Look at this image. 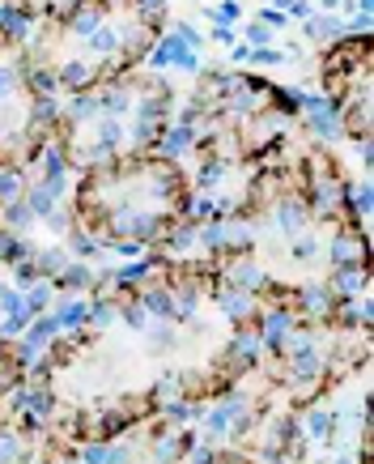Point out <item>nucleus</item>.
Masks as SVG:
<instances>
[{
	"instance_id": "f257e3e1",
	"label": "nucleus",
	"mask_w": 374,
	"mask_h": 464,
	"mask_svg": "<svg viewBox=\"0 0 374 464\" xmlns=\"http://www.w3.org/2000/svg\"><path fill=\"white\" fill-rule=\"evenodd\" d=\"M298 328V316L289 311V307H268V311H260V345L264 350H272V354H281L286 350V337Z\"/></svg>"
},
{
	"instance_id": "f03ea898",
	"label": "nucleus",
	"mask_w": 374,
	"mask_h": 464,
	"mask_svg": "<svg viewBox=\"0 0 374 464\" xmlns=\"http://www.w3.org/2000/svg\"><path fill=\"white\" fill-rule=\"evenodd\" d=\"M149 64L154 69H179V72H200V52L192 47H183L175 35H162L154 55H149Z\"/></svg>"
},
{
	"instance_id": "7ed1b4c3",
	"label": "nucleus",
	"mask_w": 374,
	"mask_h": 464,
	"mask_svg": "<svg viewBox=\"0 0 374 464\" xmlns=\"http://www.w3.org/2000/svg\"><path fill=\"white\" fill-rule=\"evenodd\" d=\"M328 260H332V268H353V265L366 268V234L337 231L332 234V248H328Z\"/></svg>"
},
{
	"instance_id": "20e7f679",
	"label": "nucleus",
	"mask_w": 374,
	"mask_h": 464,
	"mask_svg": "<svg viewBox=\"0 0 374 464\" xmlns=\"http://www.w3.org/2000/svg\"><path fill=\"white\" fill-rule=\"evenodd\" d=\"M272 226L286 234V239L303 234L306 226H311V205H306V200H298V197L277 200V209H272Z\"/></svg>"
},
{
	"instance_id": "39448f33",
	"label": "nucleus",
	"mask_w": 374,
	"mask_h": 464,
	"mask_svg": "<svg viewBox=\"0 0 374 464\" xmlns=\"http://www.w3.org/2000/svg\"><path fill=\"white\" fill-rule=\"evenodd\" d=\"M226 286L243 290V294H260V290H272V277H268V273L255 265V260H243V256H234L230 273H226Z\"/></svg>"
},
{
	"instance_id": "423d86ee",
	"label": "nucleus",
	"mask_w": 374,
	"mask_h": 464,
	"mask_svg": "<svg viewBox=\"0 0 374 464\" xmlns=\"http://www.w3.org/2000/svg\"><path fill=\"white\" fill-rule=\"evenodd\" d=\"M55 333H60V324H55L52 311H43V316H35V320L26 324V341H21V350H18V354H21V358H35L38 350H47V345H52Z\"/></svg>"
},
{
	"instance_id": "0eeeda50",
	"label": "nucleus",
	"mask_w": 374,
	"mask_h": 464,
	"mask_svg": "<svg viewBox=\"0 0 374 464\" xmlns=\"http://www.w3.org/2000/svg\"><path fill=\"white\" fill-rule=\"evenodd\" d=\"M298 426H303V439H311V443H332V434H337V413L311 405V409L298 418Z\"/></svg>"
},
{
	"instance_id": "6e6552de",
	"label": "nucleus",
	"mask_w": 374,
	"mask_h": 464,
	"mask_svg": "<svg viewBox=\"0 0 374 464\" xmlns=\"http://www.w3.org/2000/svg\"><path fill=\"white\" fill-rule=\"evenodd\" d=\"M86 52L98 55V60H115V55H124V26H111V21H103V26L86 38Z\"/></svg>"
},
{
	"instance_id": "1a4fd4ad",
	"label": "nucleus",
	"mask_w": 374,
	"mask_h": 464,
	"mask_svg": "<svg viewBox=\"0 0 374 464\" xmlns=\"http://www.w3.org/2000/svg\"><path fill=\"white\" fill-rule=\"evenodd\" d=\"M107 9H111V4H103V0H98V4H77L69 18H64V26H69L77 38H89L98 26H103V21H107Z\"/></svg>"
},
{
	"instance_id": "9d476101",
	"label": "nucleus",
	"mask_w": 374,
	"mask_h": 464,
	"mask_svg": "<svg viewBox=\"0 0 374 464\" xmlns=\"http://www.w3.org/2000/svg\"><path fill=\"white\" fill-rule=\"evenodd\" d=\"M94 77H98V72L89 69L86 60H77V55H72V60H60V64H55V81H60L64 89H72V94H86V89L94 86Z\"/></svg>"
},
{
	"instance_id": "9b49d317",
	"label": "nucleus",
	"mask_w": 374,
	"mask_h": 464,
	"mask_svg": "<svg viewBox=\"0 0 374 464\" xmlns=\"http://www.w3.org/2000/svg\"><path fill=\"white\" fill-rule=\"evenodd\" d=\"M192 145H196V128L162 124V132H158V149H162V158H183V154H187Z\"/></svg>"
},
{
	"instance_id": "f8f14e48",
	"label": "nucleus",
	"mask_w": 374,
	"mask_h": 464,
	"mask_svg": "<svg viewBox=\"0 0 374 464\" xmlns=\"http://www.w3.org/2000/svg\"><path fill=\"white\" fill-rule=\"evenodd\" d=\"M366 282H370V268H332V282H328V290L337 294V299H353V294H362L366 290Z\"/></svg>"
},
{
	"instance_id": "ddd939ff",
	"label": "nucleus",
	"mask_w": 374,
	"mask_h": 464,
	"mask_svg": "<svg viewBox=\"0 0 374 464\" xmlns=\"http://www.w3.org/2000/svg\"><path fill=\"white\" fill-rule=\"evenodd\" d=\"M337 294L328 286H306V290H298V311L303 316H332L337 311Z\"/></svg>"
},
{
	"instance_id": "4468645a",
	"label": "nucleus",
	"mask_w": 374,
	"mask_h": 464,
	"mask_svg": "<svg viewBox=\"0 0 374 464\" xmlns=\"http://www.w3.org/2000/svg\"><path fill=\"white\" fill-rule=\"evenodd\" d=\"M217 307H221V316H230L234 324H238V320H255V299L243 294V290H234V286H226L221 294H217Z\"/></svg>"
},
{
	"instance_id": "2eb2a0df",
	"label": "nucleus",
	"mask_w": 374,
	"mask_h": 464,
	"mask_svg": "<svg viewBox=\"0 0 374 464\" xmlns=\"http://www.w3.org/2000/svg\"><path fill=\"white\" fill-rule=\"evenodd\" d=\"M303 35L311 43H332V38H345V21L332 18V13H311L303 21Z\"/></svg>"
},
{
	"instance_id": "dca6fc26",
	"label": "nucleus",
	"mask_w": 374,
	"mask_h": 464,
	"mask_svg": "<svg viewBox=\"0 0 374 464\" xmlns=\"http://www.w3.org/2000/svg\"><path fill=\"white\" fill-rule=\"evenodd\" d=\"M52 316H55V324H60V333H64V328L77 333V328H86V320H89V303H86V299H72V294H64V299L55 303Z\"/></svg>"
},
{
	"instance_id": "f3484780",
	"label": "nucleus",
	"mask_w": 374,
	"mask_h": 464,
	"mask_svg": "<svg viewBox=\"0 0 374 464\" xmlns=\"http://www.w3.org/2000/svg\"><path fill=\"white\" fill-rule=\"evenodd\" d=\"M187 447H192V434H187V430H179V434H158V439H154V464H179Z\"/></svg>"
},
{
	"instance_id": "a211bd4d",
	"label": "nucleus",
	"mask_w": 374,
	"mask_h": 464,
	"mask_svg": "<svg viewBox=\"0 0 374 464\" xmlns=\"http://www.w3.org/2000/svg\"><path fill=\"white\" fill-rule=\"evenodd\" d=\"M52 286L69 290V294H81V290H94V286H98V277H94L86 265H64V268H60V273L52 277Z\"/></svg>"
},
{
	"instance_id": "6ab92c4d",
	"label": "nucleus",
	"mask_w": 374,
	"mask_h": 464,
	"mask_svg": "<svg viewBox=\"0 0 374 464\" xmlns=\"http://www.w3.org/2000/svg\"><path fill=\"white\" fill-rule=\"evenodd\" d=\"M0 214H4V231H13V234H21V231H30L38 217L30 214V205L26 200H9V205H0Z\"/></svg>"
},
{
	"instance_id": "aec40b11",
	"label": "nucleus",
	"mask_w": 374,
	"mask_h": 464,
	"mask_svg": "<svg viewBox=\"0 0 374 464\" xmlns=\"http://www.w3.org/2000/svg\"><path fill=\"white\" fill-rule=\"evenodd\" d=\"M26 197V171L21 166H0V205Z\"/></svg>"
},
{
	"instance_id": "412c9836",
	"label": "nucleus",
	"mask_w": 374,
	"mask_h": 464,
	"mask_svg": "<svg viewBox=\"0 0 374 464\" xmlns=\"http://www.w3.org/2000/svg\"><path fill=\"white\" fill-rule=\"evenodd\" d=\"M52 294H55V286L47 282V277H38L35 286L21 294V299H26V311H30V320H35V316H43V311H52Z\"/></svg>"
},
{
	"instance_id": "4be33fe9",
	"label": "nucleus",
	"mask_w": 374,
	"mask_h": 464,
	"mask_svg": "<svg viewBox=\"0 0 374 464\" xmlns=\"http://www.w3.org/2000/svg\"><path fill=\"white\" fill-rule=\"evenodd\" d=\"M30 265L38 268V277H47V282H52L55 273L69 265V256H64V248H43V251H35V260H30Z\"/></svg>"
},
{
	"instance_id": "5701e85b",
	"label": "nucleus",
	"mask_w": 374,
	"mask_h": 464,
	"mask_svg": "<svg viewBox=\"0 0 374 464\" xmlns=\"http://www.w3.org/2000/svg\"><path fill=\"white\" fill-rule=\"evenodd\" d=\"M289 256H294L298 265H315V260H320V239H315L311 231L294 234V243H289Z\"/></svg>"
},
{
	"instance_id": "b1692460",
	"label": "nucleus",
	"mask_w": 374,
	"mask_h": 464,
	"mask_svg": "<svg viewBox=\"0 0 374 464\" xmlns=\"http://www.w3.org/2000/svg\"><path fill=\"white\" fill-rule=\"evenodd\" d=\"M115 320H120V303H115V299H94V303H89L86 324H94V328H111Z\"/></svg>"
},
{
	"instance_id": "393cba45",
	"label": "nucleus",
	"mask_w": 374,
	"mask_h": 464,
	"mask_svg": "<svg viewBox=\"0 0 374 464\" xmlns=\"http://www.w3.org/2000/svg\"><path fill=\"white\" fill-rule=\"evenodd\" d=\"M26 447H21V439L13 434V430H0V464H26Z\"/></svg>"
},
{
	"instance_id": "a878e982",
	"label": "nucleus",
	"mask_w": 374,
	"mask_h": 464,
	"mask_svg": "<svg viewBox=\"0 0 374 464\" xmlns=\"http://www.w3.org/2000/svg\"><path fill=\"white\" fill-rule=\"evenodd\" d=\"M221 179H226V162H221V158H204V162H200V171H196L200 188H217Z\"/></svg>"
},
{
	"instance_id": "bb28decb",
	"label": "nucleus",
	"mask_w": 374,
	"mask_h": 464,
	"mask_svg": "<svg viewBox=\"0 0 374 464\" xmlns=\"http://www.w3.org/2000/svg\"><path fill=\"white\" fill-rule=\"evenodd\" d=\"M120 320H124L128 328H132V333H145V328H149V316H145V307L137 303V299L120 307Z\"/></svg>"
},
{
	"instance_id": "cd10ccee",
	"label": "nucleus",
	"mask_w": 374,
	"mask_h": 464,
	"mask_svg": "<svg viewBox=\"0 0 374 464\" xmlns=\"http://www.w3.org/2000/svg\"><path fill=\"white\" fill-rule=\"evenodd\" d=\"M0 311H4V316H21V311H26V299H21L18 286H0ZM26 316H30V311H26Z\"/></svg>"
},
{
	"instance_id": "c85d7f7f",
	"label": "nucleus",
	"mask_w": 374,
	"mask_h": 464,
	"mask_svg": "<svg viewBox=\"0 0 374 464\" xmlns=\"http://www.w3.org/2000/svg\"><path fill=\"white\" fill-rule=\"evenodd\" d=\"M192 248H196V231H192V226H179V231L166 239V251H170V256H183V251H192Z\"/></svg>"
},
{
	"instance_id": "c756f323",
	"label": "nucleus",
	"mask_w": 374,
	"mask_h": 464,
	"mask_svg": "<svg viewBox=\"0 0 374 464\" xmlns=\"http://www.w3.org/2000/svg\"><path fill=\"white\" fill-rule=\"evenodd\" d=\"M170 35H175L179 43H183V47H192V52H200V43H204V38H200V30L192 26V21H175V30H170Z\"/></svg>"
},
{
	"instance_id": "7c9ffc66",
	"label": "nucleus",
	"mask_w": 374,
	"mask_h": 464,
	"mask_svg": "<svg viewBox=\"0 0 374 464\" xmlns=\"http://www.w3.org/2000/svg\"><path fill=\"white\" fill-rule=\"evenodd\" d=\"M247 47H251V52H260V47H272V30H268L264 21H251V26H247Z\"/></svg>"
},
{
	"instance_id": "2f4dec72",
	"label": "nucleus",
	"mask_w": 374,
	"mask_h": 464,
	"mask_svg": "<svg viewBox=\"0 0 374 464\" xmlns=\"http://www.w3.org/2000/svg\"><path fill=\"white\" fill-rule=\"evenodd\" d=\"M69 248L77 251V256H98V248H103V243H98V239H89V234H72L69 231Z\"/></svg>"
},
{
	"instance_id": "473e14b6",
	"label": "nucleus",
	"mask_w": 374,
	"mask_h": 464,
	"mask_svg": "<svg viewBox=\"0 0 374 464\" xmlns=\"http://www.w3.org/2000/svg\"><path fill=\"white\" fill-rule=\"evenodd\" d=\"M353 209H357V217H370V183L366 179L353 188Z\"/></svg>"
},
{
	"instance_id": "72a5a7b5",
	"label": "nucleus",
	"mask_w": 374,
	"mask_h": 464,
	"mask_svg": "<svg viewBox=\"0 0 374 464\" xmlns=\"http://www.w3.org/2000/svg\"><path fill=\"white\" fill-rule=\"evenodd\" d=\"M286 60H289V55L277 52V47H260V52H251V64H264V69H268V64H286Z\"/></svg>"
},
{
	"instance_id": "f704fd0d",
	"label": "nucleus",
	"mask_w": 374,
	"mask_h": 464,
	"mask_svg": "<svg viewBox=\"0 0 374 464\" xmlns=\"http://www.w3.org/2000/svg\"><path fill=\"white\" fill-rule=\"evenodd\" d=\"M103 464H132V443H107V456H103Z\"/></svg>"
},
{
	"instance_id": "c9c22d12",
	"label": "nucleus",
	"mask_w": 374,
	"mask_h": 464,
	"mask_svg": "<svg viewBox=\"0 0 374 464\" xmlns=\"http://www.w3.org/2000/svg\"><path fill=\"white\" fill-rule=\"evenodd\" d=\"M255 21H264V26H268V30H281V26H286V13H281V9H272V4H268V9H264V13H260V18H255Z\"/></svg>"
},
{
	"instance_id": "e433bc0d",
	"label": "nucleus",
	"mask_w": 374,
	"mask_h": 464,
	"mask_svg": "<svg viewBox=\"0 0 374 464\" xmlns=\"http://www.w3.org/2000/svg\"><path fill=\"white\" fill-rule=\"evenodd\" d=\"M311 13H315V9H311V0H289V9H286V18H298V21H306Z\"/></svg>"
},
{
	"instance_id": "4c0bfd02",
	"label": "nucleus",
	"mask_w": 374,
	"mask_h": 464,
	"mask_svg": "<svg viewBox=\"0 0 374 464\" xmlns=\"http://www.w3.org/2000/svg\"><path fill=\"white\" fill-rule=\"evenodd\" d=\"M213 43H221V47H234V43H238V30H234V26H217Z\"/></svg>"
},
{
	"instance_id": "58836bf2",
	"label": "nucleus",
	"mask_w": 374,
	"mask_h": 464,
	"mask_svg": "<svg viewBox=\"0 0 374 464\" xmlns=\"http://www.w3.org/2000/svg\"><path fill=\"white\" fill-rule=\"evenodd\" d=\"M230 52H234V64H247V60H251V47H247V43H234Z\"/></svg>"
},
{
	"instance_id": "ea45409f",
	"label": "nucleus",
	"mask_w": 374,
	"mask_h": 464,
	"mask_svg": "<svg viewBox=\"0 0 374 464\" xmlns=\"http://www.w3.org/2000/svg\"><path fill=\"white\" fill-rule=\"evenodd\" d=\"M374 9V0H357V13H370Z\"/></svg>"
},
{
	"instance_id": "a19ab883",
	"label": "nucleus",
	"mask_w": 374,
	"mask_h": 464,
	"mask_svg": "<svg viewBox=\"0 0 374 464\" xmlns=\"http://www.w3.org/2000/svg\"><path fill=\"white\" fill-rule=\"evenodd\" d=\"M272 9H281V13H286V9H289V0H272Z\"/></svg>"
},
{
	"instance_id": "79ce46f5",
	"label": "nucleus",
	"mask_w": 374,
	"mask_h": 464,
	"mask_svg": "<svg viewBox=\"0 0 374 464\" xmlns=\"http://www.w3.org/2000/svg\"><path fill=\"white\" fill-rule=\"evenodd\" d=\"M0 43H4V38H0Z\"/></svg>"
}]
</instances>
